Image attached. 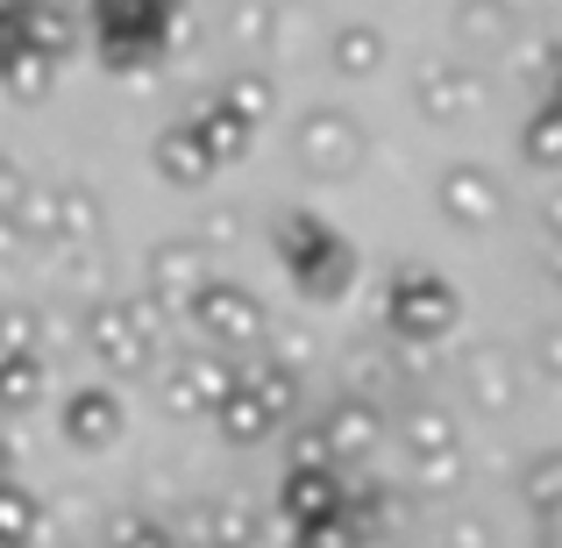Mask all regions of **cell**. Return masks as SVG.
Returning <instances> with one entry per match:
<instances>
[{
    "mask_svg": "<svg viewBox=\"0 0 562 548\" xmlns=\"http://www.w3.org/2000/svg\"><path fill=\"white\" fill-rule=\"evenodd\" d=\"M29 8H43V0H29Z\"/></svg>",
    "mask_w": 562,
    "mask_h": 548,
    "instance_id": "2",
    "label": "cell"
},
{
    "mask_svg": "<svg viewBox=\"0 0 562 548\" xmlns=\"http://www.w3.org/2000/svg\"><path fill=\"white\" fill-rule=\"evenodd\" d=\"M93 14H100V43L114 57H143L150 43H165L179 0H93Z\"/></svg>",
    "mask_w": 562,
    "mask_h": 548,
    "instance_id": "1",
    "label": "cell"
}]
</instances>
